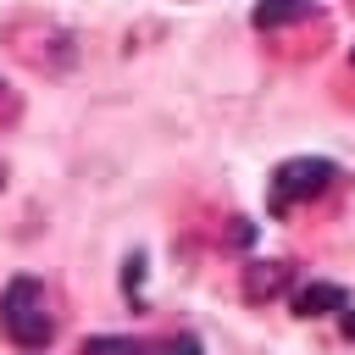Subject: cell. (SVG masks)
Here are the masks:
<instances>
[{
	"label": "cell",
	"instance_id": "12",
	"mask_svg": "<svg viewBox=\"0 0 355 355\" xmlns=\"http://www.w3.org/2000/svg\"><path fill=\"white\" fill-rule=\"evenodd\" d=\"M0 183H6V178H0Z\"/></svg>",
	"mask_w": 355,
	"mask_h": 355
},
{
	"label": "cell",
	"instance_id": "6",
	"mask_svg": "<svg viewBox=\"0 0 355 355\" xmlns=\"http://www.w3.org/2000/svg\"><path fill=\"white\" fill-rule=\"evenodd\" d=\"M78 355H150V344H139L128 333H94V338H83Z\"/></svg>",
	"mask_w": 355,
	"mask_h": 355
},
{
	"label": "cell",
	"instance_id": "11",
	"mask_svg": "<svg viewBox=\"0 0 355 355\" xmlns=\"http://www.w3.org/2000/svg\"><path fill=\"white\" fill-rule=\"evenodd\" d=\"M349 61H355V44H349Z\"/></svg>",
	"mask_w": 355,
	"mask_h": 355
},
{
	"label": "cell",
	"instance_id": "3",
	"mask_svg": "<svg viewBox=\"0 0 355 355\" xmlns=\"http://www.w3.org/2000/svg\"><path fill=\"white\" fill-rule=\"evenodd\" d=\"M288 283H294V266H288V261H250V266H244V300H250V305L277 300Z\"/></svg>",
	"mask_w": 355,
	"mask_h": 355
},
{
	"label": "cell",
	"instance_id": "5",
	"mask_svg": "<svg viewBox=\"0 0 355 355\" xmlns=\"http://www.w3.org/2000/svg\"><path fill=\"white\" fill-rule=\"evenodd\" d=\"M349 305V294L338 288V283H305L300 294H294V311L300 316H333V311H344Z\"/></svg>",
	"mask_w": 355,
	"mask_h": 355
},
{
	"label": "cell",
	"instance_id": "8",
	"mask_svg": "<svg viewBox=\"0 0 355 355\" xmlns=\"http://www.w3.org/2000/svg\"><path fill=\"white\" fill-rule=\"evenodd\" d=\"M161 355H205V349H200V338H194V333H178V338H166V344H161Z\"/></svg>",
	"mask_w": 355,
	"mask_h": 355
},
{
	"label": "cell",
	"instance_id": "2",
	"mask_svg": "<svg viewBox=\"0 0 355 355\" xmlns=\"http://www.w3.org/2000/svg\"><path fill=\"white\" fill-rule=\"evenodd\" d=\"M338 178H344V172H338V161H327V155H288V161L266 178V211H272V216H288L300 200L327 194Z\"/></svg>",
	"mask_w": 355,
	"mask_h": 355
},
{
	"label": "cell",
	"instance_id": "9",
	"mask_svg": "<svg viewBox=\"0 0 355 355\" xmlns=\"http://www.w3.org/2000/svg\"><path fill=\"white\" fill-rule=\"evenodd\" d=\"M139 277H144V255H128V266H122V288L133 294V288H139Z\"/></svg>",
	"mask_w": 355,
	"mask_h": 355
},
{
	"label": "cell",
	"instance_id": "1",
	"mask_svg": "<svg viewBox=\"0 0 355 355\" xmlns=\"http://www.w3.org/2000/svg\"><path fill=\"white\" fill-rule=\"evenodd\" d=\"M0 327L17 349H44L55 338V316H50V294L39 277H11L0 288Z\"/></svg>",
	"mask_w": 355,
	"mask_h": 355
},
{
	"label": "cell",
	"instance_id": "10",
	"mask_svg": "<svg viewBox=\"0 0 355 355\" xmlns=\"http://www.w3.org/2000/svg\"><path fill=\"white\" fill-rule=\"evenodd\" d=\"M338 316H344V333H349V338H355V305H344V311H338Z\"/></svg>",
	"mask_w": 355,
	"mask_h": 355
},
{
	"label": "cell",
	"instance_id": "7",
	"mask_svg": "<svg viewBox=\"0 0 355 355\" xmlns=\"http://www.w3.org/2000/svg\"><path fill=\"white\" fill-rule=\"evenodd\" d=\"M17 116H22V94L0 78V128H6V122H17Z\"/></svg>",
	"mask_w": 355,
	"mask_h": 355
},
{
	"label": "cell",
	"instance_id": "4",
	"mask_svg": "<svg viewBox=\"0 0 355 355\" xmlns=\"http://www.w3.org/2000/svg\"><path fill=\"white\" fill-rule=\"evenodd\" d=\"M305 17H316V0H261V6L250 11V22H255L261 33L288 28V22H305Z\"/></svg>",
	"mask_w": 355,
	"mask_h": 355
}]
</instances>
